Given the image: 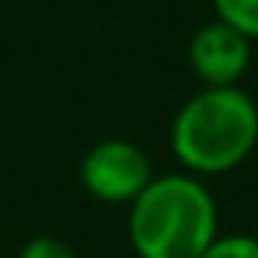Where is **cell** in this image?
I'll use <instances>...</instances> for the list:
<instances>
[{
  "mask_svg": "<svg viewBox=\"0 0 258 258\" xmlns=\"http://www.w3.org/2000/svg\"><path fill=\"white\" fill-rule=\"evenodd\" d=\"M216 20L239 30L245 39L258 43V0H213Z\"/></svg>",
  "mask_w": 258,
  "mask_h": 258,
  "instance_id": "cell-5",
  "label": "cell"
},
{
  "mask_svg": "<svg viewBox=\"0 0 258 258\" xmlns=\"http://www.w3.org/2000/svg\"><path fill=\"white\" fill-rule=\"evenodd\" d=\"M17 258H76V248L56 235H36L20 248Z\"/></svg>",
  "mask_w": 258,
  "mask_h": 258,
  "instance_id": "cell-7",
  "label": "cell"
},
{
  "mask_svg": "<svg viewBox=\"0 0 258 258\" xmlns=\"http://www.w3.org/2000/svg\"><path fill=\"white\" fill-rule=\"evenodd\" d=\"M258 147V105L239 85L200 88L170 124V151L183 173L200 180L239 170Z\"/></svg>",
  "mask_w": 258,
  "mask_h": 258,
  "instance_id": "cell-1",
  "label": "cell"
},
{
  "mask_svg": "<svg viewBox=\"0 0 258 258\" xmlns=\"http://www.w3.org/2000/svg\"><path fill=\"white\" fill-rule=\"evenodd\" d=\"M216 235V196L193 173H154L127 206V242L138 258H200Z\"/></svg>",
  "mask_w": 258,
  "mask_h": 258,
  "instance_id": "cell-2",
  "label": "cell"
},
{
  "mask_svg": "<svg viewBox=\"0 0 258 258\" xmlns=\"http://www.w3.org/2000/svg\"><path fill=\"white\" fill-rule=\"evenodd\" d=\"M200 258H258V235H245V232L216 235V242Z\"/></svg>",
  "mask_w": 258,
  "mask_h": 258,
  "instance_id": "cell-6",
  "label": "cell"
},
{
  "mask_svg": "<svg viewBox=\"0 0 258 258\" xmlns=\"http://www.w3.org/2000/svg\"><path fill=\"white\" fill-rule=\"evenodd\" d=\"M189 69L203 82V88H226L239 85L252 66V39L232 30L222 20L203 23L189 39Z\"/></svg>",
  "mask_w": 258,
  "mask_h": 258,
  "instance_id": "cell-4",
  "label": "cell"
},
{
  "mask_svg": "<svg viewBox=\"0 0 258 258\" xmlns=\"http://www.w3.org/2000/svg\"><path fill=\"white\" fill-rule=\"evenodd\" d=\"M79 180L92 200L105 206H131L154 180V164L134 141L111 138L85 151Z\"/></svg>",
  "mask_w": 258,
  "mask_h": 258,
  "instance_id": "cell-3",
  "label": "cell"
}]
</instances>
